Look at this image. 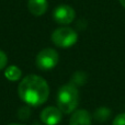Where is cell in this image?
<instances>
[{"label": "cell", "instance_id": "obj_12", "mask_svg": "<svg viewBox=\"0 0 125 125\" xmlns=\"http://www.w3.org/2000/svg\"><path fill=\"white\" fill-rule=\"evenodd\" d=\"M7 64H8V57H7L6 53L3 51L0 50V70L6 69Z\"/></svg>", "mask_w": 125, "mask_h": 125}, {"label": "cell", "instance_id": "obj_4", "mask_svg": "<svg viewBox=\"0 0 125 125\" xmlns=\"http://www.w3.org/2000/svg\"><path fill=\"white\" fill-rule=\"evenodd\" d=\"M58 61L59 55L54 48H44L40 51L39 54L36 55L35 62L39 69L43 71H48L56 67Z\"/></svg>", "mask_w": 125, "mask_h": 125}, {"label": "cell", "instance_id": "obj_11", "mask_svg": "<svg viewBox=\"0 0 125 125\" xmlns=\"http://www.w3.org/2000/svg\"><path fill=\"white\" fill-rule=\"evenodd\" d=\"M19 117L21 120H26V119H29V116H30V114H31V110H30V105H24V106H22V108H20L19 109Z\"/></svg>", "mask_w": 125, "mask_h": 125}, {"label": "cell", "instance_id": "obj_8", "mask_svg": "<svg viewBox=\"0 0 125 125\" xmlns=\"http://www.w3.org/2000/svg\"><path fill=\"white\" fill-rule=\"evenodd\" d=\"M28 9L33 15L41 17L47 11L48 2L47 0H29Z\"/></svg>", "mask_w": 125, "mask_h": 125}, {"label": "cell", "instance_id": "obj_6", "mask_svg": "<svg viewBox=\"0 0 125 125\" xmlns=\"http://www.w3.org/2000/svg\"><path fill=\"white\" fill-rule=\"evenodd\" d=\"M62 112L57 106H46L41 112L40 119L45 125H57L62 121Z\"/></svg>", "mask_w": 125, "mask_h": 125}, {"label": "cell", "instance_id": "obj_1", "mask_svg": "<svg viewBox=\"0 0 125 125\" xmlns=\"http://www.w3.org/2000/svg\"><path fill=\"white\" fill-rule=\"evenodd\" d=\"M19 97L30 106H40L47 101L50 97V87L43 77L29 75L21 80L18 87Z\"/></svg>", "mask_w": 125, "mask_h": 125}, {"label": "cell", "instance_id": "obj_15", "mask_svg": "<svg viewBox=\"0 0 125 125\" xmlns=\"http://www.w3.org/2000/svg\"><path fill=\"white\" fill-rule=\"evenodd\" d=\"M8 125H21V124H15V123H11V124H8Z\"/></svg>", "mask_w": 125, "mask_h": 125}, {"label": "cell", "instance_id": "obj_2", "mask_svg": "<svg viewBox=\"0 0 125 125\" xmlns=\"http://www.w3.org/2000/svg\"><path fill=\"white\" fill-rule=\"evenodd\" d=\"M57 108L65 114H70L79 103V92L73 83H67L61 87L57 92Z\"/></svg>", "mask_w": 125, "mask_h": 125}, {"label": "cell", "instance_id": "obj_5", "mask_svg": "<svg viewBox=\"0 0 125 125\" xmlns=\"http://www.w3.org/2000/svg\"><path fill=\"white\" fill-rule=\"evenodd\" d=\"M53 18L58 24L62 25H67L73 22L76 18V12L73 10V7L68 6V4H62L55 8L54 12H53Z\"/></svg>", "mask_w": 125, "mask_h": 125}, {"label": "cell", "instance_id": "obj_7", "mask_svg": "<svg viewBox=\"0 0 125 125\" xmlns=\"http://www.w3.org/2000/svg\"><path fill=\"white\" fill-rule=\"evenodd\" d=\"M91 114L87 110H77L73 112L69 120V125H91Z\"/></svg>", "mask_w": 125, "mask_h": 125}, {"label": "cell", "instance_id": "obj_14", "mask_svg": "<svg viewBox=\"0 0 125 125\" xmlns=\"http://www.w3.org/2000/svg\"><path fill=\"white\" fill-rule=\"evenodd\" d=\"M119 1H120V3L122 4V7L125 9V0H119Z\"/></svg>", "mask_w": 125, "mask_h": 125}, {"label": "cell", "instance_id": "obj_9", "mask_svg": "<svg viewBox=\"0 0 125 125\" xmlns=\"http://www.w3.org/2000/svg\"><path fill=\"white\" fill-rule=\"evenodd\" d=\"M4 77L12 82L18 81L22 77V70L18 66L11 65V66L6 67V69H4Z\"/></svg>", "mask_w": 125, "mask_h": 125}, {"label": "cell", "instance_id": "obj_3", "mask_svg": "<svg viewBox=\"0 0 125 125\" xmlns=\"http://www.w3.org/2000/svg\"><path fill=\"white\" fill-rule=\"evenodd\" d=\"M51 40L57 47L69 48L77 43L78 34L73 29L68 28V26H62V28L56 29L52 33Z\"/></svg>", "mask_w": 125, "mask_h": 125}, {"label": "cell", "instance_id": "obj_13", "mask_svg": "<svg viewBox=\"0 0 125 125\" xmlns=\"http://www.w3.org/2000/svg\"><path fill=\"white\" fill-rule=\"evenodd\" d=\"M112 125H125V113H120L113 120Z\"/></svg>", "mask_w": 125, "mask_h": 125}, {"label": "cell", "instance_id": "obj_10", "mask_svg": "<svg viewBox=\"0 0 125 125\" xmlns=\"http://www.w3.org/2000/svg\"><path fill=\"white\" fill-rule=\"evenodd\" d=\"M110 114H111V111L109 110V109L102 106V108H99L94 112V117L98 120V121L104 122V121H106V120L110 117Z\"/></svg>", "mask_w": 125, "mask_h": 125}]
</instances>
